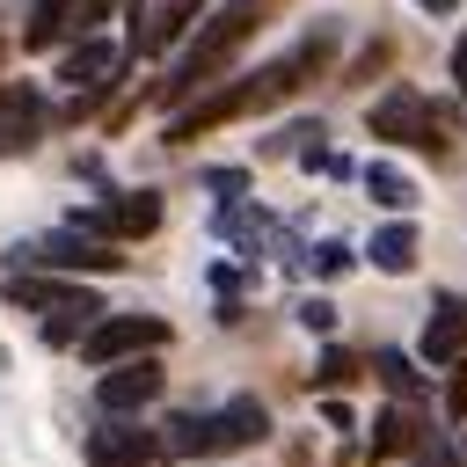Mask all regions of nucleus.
<instances>
[{"instance_id": "obj_1", "label": "nucleus", "mask_w": 467, "mask_h": 467, "mask_svg": "<svg viewBox=\"0 0 467 467\" xmlns=\"http://www.w3.org/2000/svg\"><path fill=\"white\" fill-rule=\"evenodd\" d=\"M255 22H263V15H241V7H219L212 22H197V36L182 44V58H175V66H168V80L153 88V102L182 109V102H197L204 88H219V73L241 58V44L255 36Z\"/></svg>"}, {"instance_id": "obj_2", "label": "nucleus", "mask_w": 467, "mask_h": 467, "mask_svg": "<svg viewBox=\"0 0 467 467\" xmlns=\"http://www.w3.org/2000/svg\"><path fill=\"white\" fill-rule=\"evenodd\" d=\"M263 438H270V409L255 394H234L219 409H182L161 431V452H175V460H219V452H248Z\"/></svg>"}, {"instance_id": "obj_3", "label": "nucleus", "mask_w": 467, "mask_h": 467, "mask_svg": "<svg viewBox=\"0 0 467 467\" xmlns=\"http://www.w3.org/2000/svg\"><path fill=\"white\" fill-rule=\"evenodd\" d=\"M328 58H336V22H314V29H306V36L285 51V58H270V66L241 73L248 109H255V117H263V109H277V102H285V95H299V88H306V80H314Z\"/></svg>"}, {"instance_id": "obj_4", "label": "nucleus", "mask_w": 467, "mask_h": 467, "mask_svg": "<svg viewBox=\"0 0 467 467\" xmlns=\"http://www.w3.org/2000/svg\"><path fill=\"white\" fill-rule=\"evenodd\" d=\"M365 131H372V139H387V146H409V153L445 161V117H438V102H431V95H416L409 80H401V88H387V95L365 109Z\"/></svg>"}, {"instance_id": "obj_5", "label": "nucleus", "mask_w": 467, "mask_h": 467, "mask_svg": "<svg viewBox=\"0 0 467 467\" xmlns=\"http://www.w3.org/2000/svg\"><path fill=\"white\" fill-rule=\"evenodd\" d=\"M161 190H117V197H95L88 212H73L66 226L73 234H88V241H109V248H124V241H139V234H153L161 226Z\"/></svg>"}, {"instance_id": "obj_6", "label": "nucleus", "mask_w": 467, "mask_h": 467, "mask_svg": "<svg viewBox=\"0 0 467 467\" xmlns=\"http://www.w3.org/2000/svg\"><path fill=\"white\" fill-rule=\"evenodd\" d=\"M15 263L36 277V270H124V248H109V241H88V234H73V226H51V234H36V241H15Z\"/></svg>"}, {"instance_id": "obj_7", "label": "nucleus", "mask_w": 467, "mask_h": 467, "mask_svg": "<svg viewBox=\"0 0 467 467\" xmlns=\"http://www.w3.org/2000/svg\"><path fill=\"white\" fill-rule=\"evenodd\" d=\"M161 343H168V321L161 314H102L80 336V358L88 365H131V358H153Z\"/></svg>"}, {"instance_id": "obj_8", "label": "nucleus", "mask_w": 467, "mask_h": 467, "mask_svg": "<svg viewBox=\"0 0 467 467\" xmlns=\"http://www.w3.org/2000/svg\"><path fill=\"white\" fill-rule=\"evenodd\" d=\"M161 387H168V372H161V358H131V365H102V379H95V409L102 416H139L146 401H161Z\"/></svg>"}, {"instance_id": "obj_9", "label": "nucleus", "mask_w": 467, "mask_h": 467, "mask_svg": "<svg viewBox=\"0 0 467 467\" xmlns=\"http://www.w3.org/2000/svg\"><path fill=\"white\" fill-rule=\"evenodd\" d=\"M161 460V438L146 423H124V416H102L88 431V467H153Z\"/></svg>"}, {"instance_id": "obj_10", "label": "nucleus", "mask_w": 467, "mask_h": 467, "mask_svg": "<svg viewBox=\"0 0 467 467\" xmlns=\"http://www.w3.org/2000/svg\"><path fill=\"white\" fill-rule=\"evenodd\" d=\"M0 292H7V306H22V314H66V306H102L80 277H29V270H7L0 277Z\"/></svg>"}, {"instance_id": "obj_11", "label": "nucleus", "mask_w": 467, "mask_h": 467, "mask_svg": "<svg viewBox=\"0 0 467 467\" xmlns=\"http://www.w3.org/2000/svg\"><path fill=\"white\" fill-rule=\"evenodd\" d=\"M36 131H44V102H36V88H29V80H0V161L29 153Z\"/></svg>"}, {"instance_id": "obj_12", "label": "nucleus", "mask_w": 467, "mask_h": 467, "mask_svg": "<svg viewBox=\"0 0 467 467\" xmlns=\"http://www.w3.org/2000/svg\"><path fill=\"white\" fill-rule=\"evenodd\" d=\"M423 358H431V365H460V358H467V299H460V292H438V299H431Z\"/></svg>"}, {"instance_id": "obj_13", "label": "nucleus", "mask_w": 467, "mask_h": 467, "mask_svg": "<svg viewBox=\"0 0 467 467\" xmlns=\"http://www.w3.org/2000/svg\"><path fill=\"white\" fill-rule=\"evenodd\" d=\"M117 66H124V51H117V44H102V36H80V44H73V51L58 58V80H66V88L80 95V88H95V80H109Z\"/></svg>"}, {"instance_id": "obj_14", "label": "nucleus", "mask_w": 467, "mask_h": 467, "mask_svg": "<svg viewBox=\"0 0 467 467\" xmlns=\"http://www.w3.org/2000/svg\"><path fill=\"white\" fill-rule=\"evenodd\" d=\"M416 445H423V416H416V409L394 401V409L372 416V460H401V452H416Z\"/></svg>"}, {"instance_id": "obj_15", "label": "nucleus", "mask_w": 467, "mask_h": 467, "mask_svg": "<svg viewBox=\"0 0 467 467\" xmlns=\"http://www.w3.org/2000/svg\"><path fill=\"white\" fill-rule=\"evenodd\" d=\"M365 372H372V379H379V387H387L401 409H416V401L431 394V379H423V372H416L401 350H372V358H365Z\"/></svg>"}, {"instance_id": "obj_16", "label": "nucleus", "mask_w": 467, "mask_h": 467, "mask_svg": "<svg viewBox=\"0 0 467 467\" xmlns=\"http://www.w3.org/2000/svg\"><path fill=\"white\" fill-rule=\"evenodd\" d=\"M73 15H80V0H36L22 22V51H51L58 36H73Z\"/></svg>"}, {"instance_id": "obj_17", "label": "nucleus", "mask_w": 467, "mask_h": 467, "mask_svg": "<svg viewBox=\"0 0 467 467\" xmlns=\"http://www.w3.org/2000/svg\"><path fill=\"white\" fill-rule=\"evenodd\" d=\"M372 270H387V277H409L416 270V226L409 219H394V226L372 234Z\"/></svg>"}, {"instance_id": "obj_18", "label": "nucleus", "mask_w": 467, "mask_h": 467, "mask_svg": "<svg viewBox=\"0 0 467 467\" xmlns=\"http://www.w3.org/2000/svg\"><path fill=\"white\" fill-rule=\"evenodd\" d=\"M365 197L387 204V212H409V204H416V182H409L394 161H372V168H365Z\"/></svg>"}, {"instance_id": "obj_19", "label": "nucleus", "mask_w": 467, "mask_h": 467, "mask_svg": "<svg viewBox=\"0 0 467 467\" xmlns=\"http://www.w3.org/2000/svg\"><path fill=\"white\" fill-rule=\"evenodd\" d=\"M365 372V358L358 350H321V365H314V387H350Z\"/></svg>"}, {"instance_id": "obj_20", "label": "nucleus", "mask_w": 467, "mask_h": 467, "mask_svg": "<svg viewBox=\"0 0 467 467\" xmlns=\"http://www.w3.org/2000/svg\"><path fill=\"white\" fill-rule=\"evenodd\" d=\"M387 58H394V44H387V36H372V51H358V66H350L343 80H372V73H379Z\"/></svg>"}, {"instance_id": "obj_21", "label": "nucleus", "mask_w": 467, "mask_h": 467, "mask_svg": "<svg viewBox=\"0 0 467 467\" xmlns=\"http://www.w3.org/2000/svg\"><path fill=\"white\" fill-rule=\"evenodd\" d=\"M350 263H358V255H350L343 241H321V248H314V270H321V277H343Z\"/></svg>"}, {"instance_id": "obj_22", "label": "nucleus", "mask_w": 467, "mask_h": 467, "mask_svg": "<svg viewBox=\"0 0 467 467\" xmlns=\"http://www.w3.org/2000/svg\"><path fill=\"white\" fill-rule=\"evenodd\" d=\"M299 328H306V336H328V328H336V306H328V299H299Z\"/></svg>"}, {"instance_id": "obj_23", "label": "nucleus", "mask_w": 467, "mask_h": 467, "mask_svg": "<svg viewBox=\"0 0 467 467\" xmlns=\"http://www.w3.org/2000/svg\"><path fill=\"white\" fill-rule=\"evenodd\" d=\"M445 416L452 423H467V358L452 365V379H445Z\"/></svg>"}, {"instance_id": "obj_24", "label": "nucleus", "mask_w": 467, "mask_h": 467, "mask_svg": "<svg viewBox=\"0 0 467 467\" xmlns=\"http://www.w3.org/2000/svg\"><path fill=\"white\" fill-rule=\"evenodd\" d=\"M109 7H131V0H80V15H73V36H88V29H95Z\"/></svg>"}, {"instance_id": "obj_25", "label": "nucleus", "mask_w": 467, "mask_h": 467, "mask_svg": "<svg viewBox=\"0 0 467 467\" xmlns=\"http://www.w3.org/2000/svg\"><path fill=\"white\" fill-rule=\"evenodd\" d=\"M416 467H460L452 445H416Z\"/></svg>"}, {"instance_id": "obj_26", "label": "nucleus", "mask_w": 467, "mask_h": 467, "mask_svg": "<svg viewBox=\"0 0 467 467\" xmlns=\"http://www.w3.org/2000/svg\"><path fill=\"white\" fill-rule=\"evenodd\" d=\"M204 182H212V190H241L248 175H241V168H204Z\"/></svg>"}, {"instance_id": "obj_27", "label": "nucleus", "mask_w": 467, "mask_h": 467, "mask_svg": "<svg viewBox=\"0 0 467 467\" xmlns=\"http://www.w3.org/2000/svg\"><path fill=\"white\" fill-rule=\"evenodd\" d=\"M452 80H460V95H467V36L452 44Z\"/></svg>"}, {"instance_id": "obj_28", "label": "nucleus", "mask_w": 467, "mask_h": 467, "mask_svg": "<svg viewBox=\"0 0 467 467\" xmlns=\"http://www.w3.org/2000/svg\"><path fill=\"white\" fill-rule=\"evenodd\" d=\"M416 7H423V15H460L467 0H416Z\"/></svg>"}, {"instance_id": "obj_29", "label": "nucleus", "mask_w": 467, "mask_h": 467, "mask_svg": "<svg viewBox=\"0 0 467 467\" xmlns=\"http://www.w3.org/2000/svg\"><path fill=\"white\" fill-rule=\"evenodd\" d=\"M226 7H241V15H263V7H270V0H226Z\"/></svg>"}, {"instance_id": "obj_30", "label": "nucleus", "mask_w": 467, "mask_h": 467, "mask_svg": "<svg viewBox=\"0 0 467 467\" xmlns=\"http://www.w3.org/2000/svg\"><path fill=\"white\" fill-rule=\"evenodd\" d=\"M0 58H7V44H0Z\"/></svg>"}]
</instances>
